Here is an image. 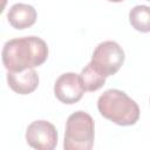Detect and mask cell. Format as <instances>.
I'll use <instances>...</instances> for the list:
<instances>
[{"label": "cell", "mask_w": 150, "mask_h": 150, "mask_svg": "<svg viewBox=\"0 0 150 150\" xmlns=\"http://www.w3.org/2000/svg\"><path fill=\"white\" fill-rule=\"evenodd\" d=\"M108 1H110V2H122L124 0H108Z\"/></svg>", "instance_id": "11"}, {"label": "cell", "mask_w": 150, "mask_h": 150, "mask_svg": "<svg viewBox=\"0 0 150 150\" xmlns=\"http://www.w3.org/2000/svg\"><path fill=\"white\" fill-rule=\"evenodd\" d=\"M125 54L123 48L115 41L108 40L98 43L94 49L91 63L105 76L115 75L124 63Z\"/></svg>", "instance_id": "4"}, {"label": "cell", "mask_w": 150, "mask_h": 150, "mask_svg": "<svg viewBox=\"0 0 150 150\" xmlns=\"http://www.w3.org/2000/svg\"><path fill=\"white\" fill-rule=\"evenodd\" d=\"M79 75L86 91H96L101 89L104 86L107 79L91 62H89Z\"/></svg>", "instance_id": "9"}, {"label": "cell", "mask_w": 150, "mask_h": 150, "mask_svg": "<svg viewBox=\"0 0 150 150\" xmlns=\"http://www.w3.org/2000/svg\"><path fill=\"white\" fill-rule=\"evenodd\" d=\"M100 114L112 123L128 127L134 125L139 118L138 104L120 89H108L97 100Z\"/></svg>", "instance_id": "2"}, {"label": "cell", "mask_w": 150, "mask_h": 150, "mask_svg": "<svg viewBox=\"0 0 150 150\" xmlns=\"http://www.w3.org/2000/svg\"><path fill=\"white\" fill-rule=\"evenodd\" d=\"M38 18L36 9L28 4H14L7 13L9 25L15 29H26L32 27Z\"/></svg>", "instance_id": "8"}, {"label": "cell", "mask_w": 150, "mask_h": 150, "mask_svg": "<svg viewBox=\"0 0 150 150\" xmlns=\"http://www.w3.org/2000/svg\"><path fill=\"white\" fill-rule=\"evenodd\" d=\"M26 142L38 150H53L57 144V130L55 125L46 120L32 122L26 130Z\"/></svg>", "instance_id": "5"}, {"label": "cell", "mask_w": 150, "mask_h": 150, "mask_svg": "<svg viewBox=\"0 0 150 150\" xmlns=\"http://www.w3.org/2000/svg\"><path fill=\"white\" fill-rule=\"evenodd\" d=\"M7 83L9 88L16 94L28 95L38 88L39 75L34 68L25 69L22 71H8Z\"/></svg>", "instance_id": "7"}, {"label": "cell", "mask_w": 150, "mask_h": 150, "mask_svg": "<svg viewBox=\"0 0 150 150\" xmlns=\"http://www.w3.org/2000/svg\"><path fill=\"white\" fill-rule=\"evenodd\" d=\"M84 91L80 75L75 73H64L60 75L54 83V95L64 104H74L79 102Z\"/></svg>", "instance_id": "6"}, {"label": "cell", "mask_w": 150, "mask_h": 150, "mask_svg": "<svg viewBox=\"0 0 150 150\" xmlns=\"http://www.w3.org/2000/svg\"><path fill=\"white\" fill-rule=\"evenodd\" d=\"M94 138L95 123L88 112L77 110L69 115L66 122L64 150H90L94 146Z\"/></svg>", "instance_id": "3"}, {"label": "cell", "mask_w": 150, "mask_h": 150, "mask_svg": "<svg viewBox=\"0 0 150 150\" xmlns=\"http://www.w3.org/2000/svg\"><path fill=\"white\" fill-rule=\"evenodd\" d=\"M48 46L39 36L8 40L2 48V64L7 71H22L43 64L48 57Z\"/></svg>", "instance_id": "1"}, {"label": "cell", "mask_w": 150, "mask_h": 150, "mask_svg": "<svg viewBox=\"0 0 150 150\" xmlns=\"http://www.w3.org/2000/svg\"><path fill=\"white\" fill-rule=\"evenodd\" d=\"M129 22L134 29L141 33L150 32V7L137 5L129 12Z\"/></svg>", "instance_id": "10"}, {"label": "cell", "mask_w": 150, "mask_h": 150, "mask_svg": "<svg viewBox=\"0 0 150 150\" xmlns=\"http://www.w3.org/2000/svg\"><path fill=\"white\" fill-rule=\"evenodd\" d=\"M146 1H150V0H146Z\"/></svg>", "instance_id": "12"}]
</instances>
